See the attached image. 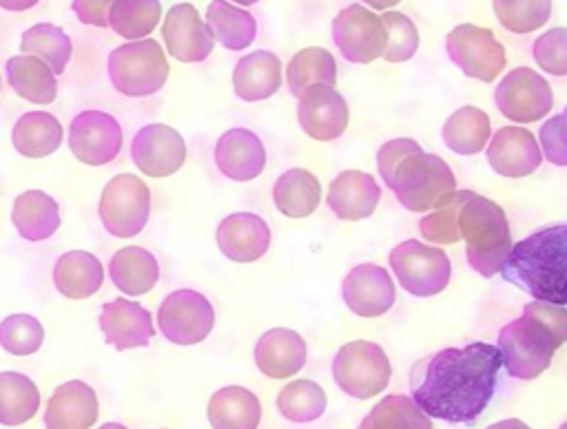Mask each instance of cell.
<instances>
[{"mask_svg":"<svg viewBox=\"0 0 567 429\" xmlns=\"http://www.w3.org/2000/svg\"><path fill=\"white\" fill-rule=\"evenodd\" d=\"M501 367L496 345L476 341L463 347H443L414 363L412 400L430 418L472 425L494 398Z\"/></svg>","mask_w":567,"mask_h":429,"instance_id":"6da1fadb","label":"cell"},{"mask_svg":"<svg viewBox=\"0 0 567 429\" xmlns=\"http://www.w3.org/2000/svg\"><path fill=\"white\" fill-rule=\"evenodd\" d=\"M425 241L450 245L465 241V259L474 272L489 279L501 272V265L512 248V232L505 210L472 190L452 192L434 212L419 221Z\"/></svg>","mask_w":567,"mask_h":429,"instance_id":"7a4b0ae2","label":"cell"},{"mask_svg":"<svg viewBox=\"0 0 567 429\" xmlns=\"http://www.w3.org/2000/svg\"><path fill=\"white\" fill-rule=\"evenodd\" d=\"M567 338L565 305L527 303L523 314L498 332V354L507 374L534 380L549 369L556 347Z\"/></svg>","mask_w":567,"mask_h":429,"instance_id":"3957f363","label":"cell"},{"mask_svg":"<svg viewBox=\"0 0 567 429\" xmlns=\"http://www.w3.org/2000/svg\"><path fill=\"white\" fill-rule=\"evenodd\" d=\"M565 237L567 226L554 223L534 230L518 243H512L501 265L503 279L532 294L540 303L565 305Z\"/></svg>","mask_w":567,"mask_h":429,"instance_id":"277c9868","label":"cell"},{"mask_svg":"<svg viewBox=\"0 0 567 429\" xmlns=\"http://www.w3.org/2000/svg\"><path fill=\"white\" fill-rule=\"evenodd\" d=\"M385 184L410 212L436 208L456 190V179L447 161L439 155L425 153L421 146L410 150L394 166Z\"/></svg>","mask_w":567,"mask_h":429,"instance_id":"5b68a950","label":"cell"},{"mask_svg":"<svg viewBox=\"0 0 567 429\" xmlns=\"http://www.w3.org/2000/svg\"><path fill=\"white\" fill-rule=\"evenodd\" d=\"M106 71L111 84L122 95L148 97L166 84L168 62L157 40L142 38L113 49Z\"/></svg>","mask_w":567,"mask_h":429,"instance_id":"8992f818","label":"cell"},{"mask_svg":"<svg viewBox=\"0 0 567 429\" xmlns=\"http://www.w3.org/2000/svg\"><path fill=\"white\" fill-rule=\"evenodd\" d=\"M392 376L390 358L372 341H352L337 349L332 358V378L337 387L359 400L381 394Z\"/></svg>","mask_w":567,"mask_h":429,"instance_id":"52a82bcc","label":"cell"},{"mask_svg":"<svg viewBox=\"0 0 567 429\" xmlns=\"http://www.w3.org/2000/svg\"><path fill=\"white\" fill-rule=\"evenodd\" d=\"M390 270L399 285L412 296H434L443 292L452 276L450 257L436 245L408 239L390 250Z\"/></svg>","mask_w":567,"mask_h":429,"instance_id":"ba28073f","label":"cell"},{"mask_svg":"<svg viewBox=\"0 0 567 429\" xmlns=\"http://www.w3.org/2000/svg\"><path fill=\"white\" fill-rule=\"evenodd\" d=\"M100 221L113 237L126 239L142 232L151 217V190L133 172H120L102 188Z\"/></svg>","mask_w":567,"mask_h":429,"instance_id":"9c48e42d","label":"cell"},{"mask_svg":"<svg viewBox=\"0 0 567 429\" xmlns=\"http://www.w3.org/2000/svg\"><path fill=\"white\" fill-rule=\"evenodd\" d=\"M494 104L503 117L516 124H532L549 115L554 93L540 73L529 66H516L496 84Z\"/></svg>","mask_w":567,"mask_h":429,"instance_id":"30bf717a","label":"cell"},{"mask_svg":"<svg viewBox=\"0 0 567 429\" xmlns=\"http://www.w3.org/2000/svg\"><path fill=\"white\" fill-rule=\"evenodd\" d=\"M157 325L166 341L175 345H195L213 332L215 310L202 292L175 290L159 303Z\"/></svg>","mask_w":567,"mask_h":429,"instance_id":"8fae6325","label":"cell"},{"mask_svg":"<svg viewBox=\"0 0 567 429\" xmlns=\"http://www.w3.org/2000/svg\"><path fill=\"white\" fill-rule=\"evenodd\" d=\"M450 60L467 75L481 82H494L505 69V49L496 35L476 24H458L445 38Z\"/></svg>","mask_w":567,"mask_h":429,"instance_id":"7c38bea8","label":"cell"},{"mask_svg":"<svg viewBox=\"0 0 567 429\" xmlns=\"http://www.w3.org/2000/svg\"><path fill=\"white\" fill-rule=\"evenodd\" d=\"M332 40L348 62L368 64L383 55L385 29L363 4H348L332 20Z\"/></svg>","mask_w":567,"mask_h":429,"instance_id":"4fadbf2b","label":"cell"},{"mask_svg":"<svg viewBox=\"0 0 567 429\" xmlns=\"http://www.w3.org/2000/svg\"><path fill=\"white\" fill-rule=\"evenodd\" d=\"M69 148L86 166H104L122 150V126L104 111H82L69 124Z\"/></svg>","mask_w":567,"mask_h":429,"instance_id":"5bb4252c","label":"cell"},{"mask_svg":"<svg viewBox=\"0 0 567 429\" xmlns=\"http://www.w3.org/2000/svg\"><path fill=\"white\" fill-rule=\"evenodd\" d=\"M131 159L148 177L175 175L186 161L184 137L173 126L146 124L131 142Z\"/></svg>","mask_w":567,"mask_h":429,"instance_id":"9a60e30c","label":"cell"},{"mask_svg":"<svg viewBox=\"0 0 567 429\" xmlns=\"http://www.w3.org/2000/svg\"><path fill=\"white\" fill-rule=\"evenodd\" d=\"M297 122L317 142H332L348 128V104L334 86L315 84L297 97Z\"/></svg>","mask_w":567,"mask_h":429,"instance_id":"2e32d148","label":"cell"},{"mask_svg":"<svg viewBox=\"0 0 567 429\" xmlns=\"http://www.w3.org/2000/svg\"><path fill=\"white\" fill-rule=\"evenodd\" d=\"M341 296L352 314L374 318L394 305L396 287L385 268L377 263H359L346 274Z\"/></svg>","mask_w":567,"mask_h":429,"instance_id":"e0dca14e","label":"cell"},{"mask_svg":"<svg viewBox=\"0 0 567 429\" xmlns=\"http://www.w3.org/2000/svg\"><path fill=\"white\" fill-rule=\"evenodd\" d=\"M162 38L168 53L179 62H204L213 51V35L190 2H177L168 9Z\"/></svg>","mask_w":567,"mask_h":429,"instance_id":"ac0fdd59","label":"cell"},{"mask_svg":"<svg viewBox=\"0 0 567 429\" xmlns=\"http://www.w3.org/2000/svg\"><path fill=\"white\" fill-rule=\"evenodd\" d=\"M487 161L501 177L520 179L538 170L543 153L532 130L520 126H501L487 139Z\"/></svg>","mask_w":567,"mask_h":429,"instance_id":"d6986e66","label":"cell"},{"mask_svg":"<svg viewBox=\"0 0 567 429\" xmlns=\"http://www.w3.org/2000/svg\"><path fill=\"white\" fill-rule=\"evenodd\" d=\"M97 323L104 341L120 352L146 347L155 334L151 312L140 303L122 296L102 305Z\"/></svg>","mask_w":567,"mask_h":429,"instance_id":"ffe728a7","label":"cell"},{"mask_svg":"<svg viewBox=\"0 0 567 429\" xmlns=\"http://www.w3.org/2000/svg\"><path fill=\"white\" fill-rule=\"evenodd\" d=\"M217 248L235 263H252L270 248V228L255 212H233L224 217L215 232Z\"/></svg>","mask_w":567,"mask_h":429,"instance_id":"44dd1931","label":"cell"},{"mask_svg":"<svg viewBox=\"0 0 567 429\" xmlns=\"http://www.w3.org/2000/svg\"><path fill=\"white\" fill-rule=\"evenodd\" d=\"M215 164L230 181H252L266 168V148L248 128H230L215 144Z\"/></svg>","mask_w":567,"mask_h":429,"instance_id":"7402d4cb","label":"cell"},{"mask_svg":"<svg viewBox=\"0 0 567 429\" xmlns=\"http://www.w3.org/2000/svg\"><path fill=\"white\" fill-rule=\"evenodd\" d=\"M100 414L97 396L84 380H66L51 394L44 409L47 429H89Z\"/></svg>","mask_w":567,"mask_h":429,"instance_id":"603a6c76","label":"cell"},{"mask_svg":"<svg viewBox=\"0 0 567 429\" xmlns=\"http://www.w3.org/2000/svg\"><path fill=\"white\" fill-rule=\"evenodd\" d=\"M381 199V188L370 172L343 170L328 186V206L343 221L368 219Z\"/></svg>","mask_w":567,"mask_h":429,"instance_id":"cb8c5ba5","label":"cell"},{"mask_svg":"<svg viewBox=\"0 0 567 429\" xmlns=\"http://www.w3.org/2000/svg\"><path fill=\"white\" fill-rule=\"evenodd\" d=\"M255 363L268 378H290L306 365V341L290 327H272L257 338Z\"/></svg>","mask_w":567,"mask_h":429,"instance_id":"d4e9b609","label":"cell"},{"mask_svg":"<svg viewBox=\"0 0 567 429\" xmlns=\"http://www.w3.org/2000/svg\"><path fill=\"white\" fill-rule=\"evenodd\" d=\"M281 86V60L266 49H257L235 64L233 88L244 102L272 97Z\"/></svg>","mask_w":567,"mask_h":429,"instance_id":"484cf974","label":"cell"},{"mask_svg":"<svg viewBox=\"0 0 567 429\" xmlns=\"http://www.w3.org/2000/svg\"><path fill=\"white\" fill-rule=\"evenodd\" d=\"M104 281V268L100 259L86 250H69L58 257L53 265L55 290L71 299L82 301L93 296Z\"/></svg>","mask_w":567,"mask_h":429,"instance_id":"4316f807","label":"cell"},{"mask_svg":"<svg viewBox=\"0 0 567 429\" xmlns=\"http://www.w3.org/2000/svg\"><path fill=\"white\" fill-rule=\"evenodd\" d=\"M11 223L27 241H44L60 228V206L44 190H24L13 199Z\"/></svg>","mask_w":567,"mask_h":429,"instance_id":"83f0119b","label":"cell"},{"mask_svg":"<svg viewBox=\"0 0 567 429\" xmlns=\"http://www.w3.org/2000/svg\"><path fill=\"white\" fill-rule=\"evenodd\" d=\"M206 414L213 429H257L261 402L250 389L226 385L210 396Z\"/></svg>","mask_w":567,"mask_h":429,"instance_id":"f1b7e54d","label":"cell"},{"mask_svg":"<svg viewBox=\"0 0 567 429\" xmlns=\"http://www.w3.org/2000/svg\"><path fill=\"white\" fill-rule=\"evenodd\" d=\"M109 276L120 292L128 296H140L157 285L159 265L146 248L126 245L111 257Z\"/></svg>","mask_w":567,"mask_h":429,"instance_id":"f546056e","label":"cell"},{"mask_svg":"<svg viewBox=\"0 0 567 429\" xmlns=\"http://www.w3.org/2000/svg\"><path fill=\"white\" fill-rule=\"evenodd\" d=\"M62 124L47 111H29L18 117L11 130L13 148L29 159L53 155L62 144Z\"/></svg>","mask_w":567,"mask_h":429,"instance_id":"4dcf8cb0","label":"cell"},{"mask_svg":"<svg viewBox=\"0 0 567 429\" xmlns=\"http://www.w3.org/2000/svg\"><path fill=\"white\" fill-rule=\"evenodd\" d=\"M272 199L281 214L303 219L319 208L321 184L306 168H290L281 172L272 186Z\"/></svg>","mask_w":567,"mask_h":429,"instance_id":"1f68e13d","label":"cell"},{"mask_svg":"<svg viewBox=\"0 0 567 429\" xmlns=\"http://www.w3.org/2000/svg\"><path fill=\"white\" fill-rule=\"evenodd\" d=\"M9 86L31 104H51L58 97V80L53 71L33 55H13L7 62Z\"/></svg>","mask_w":567,"mask_h":429,"instance_id":"d6a6232c","label":"cell"},{"mask_svg":"<svg viewBox=\"0 0 567 429\" xmlns=\"http://www.w3.org/2000/svg\"><path fill=\"white\" fill-rule=\"evenodd\" d=\"M206 27L221 46L244 51L257 35V22L246 11L226 0H213L206 9Z\"/></svg>","mask_w":567,"mask_h":429,"instance_id":"836d02e7","label":"cell"},{"mask_svg":"<svg viewBox=\"0 0 567 429\" xmlns=\"http://www.w3.org/2000/svg\"><path fill=\"white\" fill-rule=\"evenodd\" d=\"M441 137L452 153L476 155L489 139V117L478 106H461L445 119Z\"/></svg>","mask_w":567,"mask_h":429,"instance_id":"e575fe53","label":"cell"},{"mask_svg":"<svg viewBox=\"0 0 567 429\" xmlns=\"http://www.w3.org/2000/svg\"><path fill=\"white\" fill-rule=\"evenodd\" d=\"M38 407L40 391L27 374L0 372V425H24L35 416Z\"/></svg>","mask_w":567,"mask_h":429,"instance_id":"d590c367","label":"cell"},{"mask_svg":"<svg viewBox=\"0 0 567 429\" xmlns=\"http://www.w3.org/2000/svg\"><path fill=\"white\" fill-rule=\"evenodd\" d=\"M286 82L295 97H299L308 86L315 84L334 86L337 62L330 51L321 46H306L290 57L286 66Z\"/></svg>","mask_w":567,"mask_h":429,"instance_id":"8d00e7d4","label":"cell"},{"mask_svg":"<svg viewBox=\"0 0 567 429\" xmlns=\"http://www.w3.org/2000/svg\"><path fill=\"white\" fill-rule=\"evenodd\" d=\"M20 51L24 55H33V57L42 60L53 71V75H60V73H64V69L71 60L73 44H71V38L60 27H55L51 22H40V24L29 27L22 33Z\"/></svg>","mask_w":567,"mask_h":429,"instance_id":"74e56055","label":"cell"},{"mask_svg":"<svg viewBox=\"0 0 567 429\" xmlns=\"http://www.w3.org/2000/svg\"><path fill=\"white\" fill-rule=\"evenodd\" d=\"M357 429H432V420L412 398L394 394L381 398Z\"/></svg>","mask_w":567,"mask_h":429,"instance_id":"f35d334b","label":"cell"},{"mask_svg":"<svg viewBox=\"0 0 567 429\" xmlns=\"http://www.w3.org/2000/svg\"><path fill=\"white\" fill-rule=\"evenodd\" d=\"M159 15V0H113L106 13V22L117 35L142 40L157 27Z\"/></svg>","mask_w":567,"mask_h":429,"instance_id":"ab89813d","label":"cell"},{"mask_svg":"<svg viewBox=\"0 0 567 429\" xmlns=\"http://www.w3.org/2000/svg\"><path fill=\"white\" fill-rule=\"evenodd\" d=\"M328 396L315 380H292L277 394V409L290 422H312L323 416Z\"/></svg>","mask_w":567,"mask_h":429,"instance_id":"60d3db41","label":"cell"},{"mask_svg":"<svg viewBox=\"0 0 567 429\" xmlns=\"http://www.w3.org/2000/svg\"><path fill=\"white\" fill-rule=\"evenodd\" d=\"M492 4L501 27L512 33H532L551 15V0H494Z\"/></svg>","mask_w":567,"mask_h":429,"instance_id":"b9f144b4","label":"cell"},{"mask_svg":"<svg viewBox=\"0 0 567 429\" xmlns=\"http://www.w3.org/2000/svg\"><path fill=\"white\" fill-rule=\"evenodd\" d=\"M44 327L31 314H9L0 321V347L11 356H31L42 347Z\"/></svg>","mask_w":567,"mask_h":429,"instance_id":"7bdbcfd3","label":"cell"},{"mask_svg":"<svg viewBox=\"0 0 567 429\" xmlns=\"http://www.w3.org/2000/svg\"><path fill=\"white\" fill-rule=\"evenodd\" d=\"M385 29V49L383 60L385 62H405L410 60L419 49V31L416 24L401 11H385L379 15Z\"/></svg>","mask_w":567,"mask_h":429,"instance_id":"ee69618b","label":"cell"},{"mask_svg":"<svg viewBox=\"0 0 567 429\" xmlns=\"http://www.w3.org/2000/svg\"><path fill=\"white\" fill-rule=\"evenodd\" d=\"M532 53L543 71L563 77L567 73V31L563 27L549 29L536 38Z\"/></svg>","mask_w":567,"mask_h":429,"instance_id":"f6af8a7d","label":"cell"},{"mask_svg":"<svg viewBox=\"0 0 567 429\" xmlns=\"http://www.w3.org/2000/svg\"><path fill=\"white\" fill-rule=\"evenodd\" d=\"M565 124V115L558 113L554 117H549L543 126H540V144L543 150L547 155V159L556 166H565L567 164V153H565V139H563V126Z\"/></svg>","mask_w":567,"mask_h":429,"instance_id":"bcb514c9","label":"cell"},{"mask_svg":"<svg viewBox=\"0 0 567 429\" xmlns=\"http://www.w3.org/2000/svg\"><path fill=\"white\" fill-rule=\"evenodd\" d=\"M416 146H421L419 142L410 139V137H396V139H390L385 142L379 150H377V168H379V175L383 181L390 179L394 166L410 153L414 150Z\"/></svg>","mask_w":567,"mask_h":429,"instance_id":"7dc6e473","label":"cell"},{"mask_svg":"<svg viewBox=\"0 0 567 429\" xmlns=\"http://www.w3.org/2000/svg\"><path fill=\"white\" fill-rule=\"evenodd\" d=\"M111 2L113 0H73L71 9H73V13L78 15L80 22L104 29V27H109L106 13H109Z\"/></svg>","mask_w":567,"mask_h":429,"instance_id":"c3c4849f","label":"cell"},{"mask_svg":"<svg viewBox=\"0 0 567 429\" xmlns=\"http://www.w3.org/2000/svg\"><path fill=\"white\" fill-rule=\"evenodd\" d=\"M40 0H0V9L4 11H27L35 7Z\"/></svg>","mask_w":567,"mask_h":429,"instance_id":"681fc988","label":"cell"},{"mask_svg":"<svg viewBox=\"0 0 567 429\" xmlns=\"http://www.w3.org/2000/svg\"><path fill=\"white\" fill-rule=\"evenodd\" d=\"M485 429H532V427L525 425L518 418H505V420H498V422H494V425H489Z\"/></svg>","mask_w":567,"mask_h":429,"instance_id":"f907efd6","label":"cell"},{"mask_svg":"<svg viewBox=\"0 0 567 429\" xmlns=\"http://www.w3.org/2000/svg\"><path fill=\"white\" fill-rule=\"evenodd\" d=\"M365 4H370L372 9H379V11H390L394 4H399L401 0H363Z\"/></svg>","mask_w":567,"mask_h":429,"instance_id":"816d5d0a","label":"cell"},{"mask_svg":"<svg viewBox=\"0 0 567 429\" xmlns=\"http://www.w3.org/2000/svg\"><path fill=\"white\" fill-rule=\"evenodd\" d=\"M97 429H128V427H124L122 422H104V425L97 427Z\"/></svg>","mask_w":567,"mask_h":429,"instance_id":"f5cc1de1","label":"cell"},{"mask_svg":"<svg viewBox=\"0 0 567 429\" xmlns=\"http://www.w3.org/2000/svg\"><path fill=\"white\" fill-rule=\"evenodd\" d=\"M233 2H239V4H255V2H259V0H233Z\"/></svg>","mask_w":567,"mask_h":429,"instance_id":"db71d44e","label":"cell"}]
</instances>
